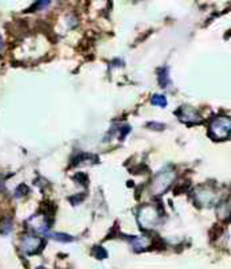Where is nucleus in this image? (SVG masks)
<instances>
[{
	"mask_svg": "<svg viewBox=\"0 0 231 269\" xmlns=\"http://www.w3.org/2000/svg\"><path fill=\"white\" fill-rule=\"evenodd\" d=\"M210 134L216 140H223L231 134V118L216 117L210 124Z\"/></svg>",
	"mask_w": 231,
	"mask_h": 269,
	"instance_id": "nucleus-1",
	"label": "nucleus"
},
{
	"mask_svg": "<svg viewBox=\"0 0 231 269\" xmlns=\"http://www.w3.org/2000/svg\"><path fill=\"white\" fill-rule=\"evenodd\" d=\"M173 179H175V172L173 171L164 170L162 172H159L156 178L152 181L150 191L155 194V195H160V194L164 193L169 187V185L172 183Z\"/></svg>",
	"mask_w": 231,
	"mask_h": 269,
	"instance_id": "nucleus-2",
	"label": "nucleus"
},
{
	"mask_svg": "<svg viewBox=\"0 0 231 269\" xmlns=\"http://www.w3.org/2000/svg\"><path fill=\"white\" fill-rule=\"evenodd\" d=\"M137 219H139L141 228H155L157 221H159V211L155 207H152V206H144V207L140 209Z\"/></svg>",
	"mask_w": 231,
	"mask_h": 269,
	"instance_id": "nucleus-3",
	"label": "nucleus"
},
{
	"mask_svg": "<svg viewBox=\"0 0 231 269\" xmlns=\"http://www.w3.org/2000/svg\"><path fill=\"white\" fill-rule=\"evenodd\" d=\"M42 246V240L36 235H26L22 240V249L27 254H34Z\"/></svg>",
	"mask_w": 231,
	"mask_h": 269,
	"instance_id": "nucleus-4",
	"label": "nucleus"
},
{
	"mask_svg": "<svg viewBox=\"0 0 231 269\" xmlns=\"http://www.w3.org/2000/svg\"><path fill=\"white\" fill-rule=\"evenodd\" d=\"M178 116L180 117V120H183L185 123H199L200 121V116L198 115V112L192 108H188V106L180 108Z\"/></svg>",
	"mask_w": 231,
	"mask_h": 269,
	"instance_id": "nucleus-5",
	"label": "nucleus"
},
{
	"mask_svg": "<svg viewBox=\"0 0 231 269\" xmlns=\"http://www.w3.org/2000/svg\"><path fill=\"white\" fill-rule=\"evenodd\" d=\"M197 198L200 205L208 206V205H211V203L215 201V194L211 193V191H208V190H200V191H198Z\"/></svg>",
	"mask_w": 231,
	"mask_h": 269,
	"instance_id": "nucleus-6",
	"label": "nucleus"
},
{
	"mask_svg": "<svg viewBox=\"0 0 231 269\" xmlns=\"http://www.w3.org/2000/svg\"><path fill=\"white\" fill-rule=\"evenodd\" d=\"M152 104L164 108V106H167V99H165L164 96H162V94H155V96L152 97Z\"/></svg>",
	"mask_w": 231,
	"mask_h": 269,
	"instance_id": "nucleus-7",
	"label": "nucleus"
},
{
	"mask_svg": "<svg viewBox=\"0 0 231 269\" xmlns=\"http://www.w3.org/2000/svg\"><path fill=\"white\" fill-rule=\"evenodd\" d=\"M49 235H50V238H52V240L64 241V242H69V241L73 240V238H71V237H70V235H67V234H61V233H49Z\"/></svg>",
	"mask_w": 231,
	"mask_h": 269,
	"instance_id": "nucleus-8",
	"label": "nucleus"
},
{
	"mask_svg": "<svg viewBox=\"0 0 231 269\" xmlns=\"http://www.w3.org/2000/svg\"><path fill=\"white\" fill-rule=\"evenodd\" d=\"M159 82L163 85V88H165L169 82V78H168V70L167 69H162L160 70V76H159Z\"/></svg>",
	"mask_w": 231,
	"mask_h": 269,
	"instance_id": "nucleus-9",
	"label": "nucleus"
},
{
	"mask_svg": "<svg viewBox=\"0 0 231 269\" xmlns=\"http://www.w3.org/2000/svg\"><path fill=\"white\" fill-rule=\"evenodd\" d=\"M94 253H96V256H97V258H99V260L106 257V252H105L104 249H101V248H96V252H94Z\"/></svg>",
	"mask_w": 231,
	"mask_h": 269,
	"instance_id": "nucleus-10",
	"label": "nucleus"
},
{
	"mask_svg": "<svg viewBox=\"0 0 231 269\" xmlns=\"http://www.w3.org/2000/svg\"><path fill=\"white\" fill-rule=\"evenodd\" d=\"M1 46H3V41H1V35H0V50H1Z\"/></svg>",
	"mask_w": 231,
	"mask_h": 269,
	"instance_id": "nucleus-11",
	"label": "nucleus"
}]
</instances>
